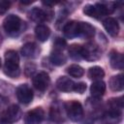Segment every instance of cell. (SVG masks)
<instances>
[{
	"label": "cell",
	"mask_w": 124,
	"mask_h": 124,
	"mask_svg": "<svg viewBox=\"0 0 124 124\" xmlns=\"http://www.w3.org/2000/svg\"><path fill=\"white\" fill-rule=\"evenodd\" d=\"M5 103H6V100H5L2 96H0V107H1L2 105H4Z\"/></svg>",
	"instance_id": "obj_29"
},
{
	"label": "cell",
	"mask_w": 124,
	"mask_h": 124,
	"mask_svg": "<svg viewBox=\"0 0 124 124\" xmlns=\"http://www.w3.org/2000/svg\"><path fill=\"white\" fill-rule=\"evenodd\" d=\"M94 36V27L88 22L78 21V37L84 39H90Z\"/></svg>",
	"instance_id": "obj_10"
},
{
	"label": "cell",
	"mask_w": 124,
	"mask_h": 124,
	"mask_svg": "<svg viewBox=\"0 0 124 124\" xmlns=\"http://www.w3.org/2000/svg\"><path fill=\"white\" fill-rule=\"evenodd\" d=\"M0 67H1V59H0Z\"/></svg>",
	"instance_id": "obj_31"
},
{
	"label": "cell",
	"mask_w": 124,
	"mask_h": 124,
	"mask_svg": "<svg viewBox=\"0 0 124 124\" xmlns=\"http://www.w3.org/2000/svg\"><path fill=\"white\" fill-rule=\"evenodd\" d=\"M35 35L39 41L46 42L50 35V29L45 24H38L35 28Z\"/></svg>",
	"instance_id": "obj_17"
},
{
	"label": "cell",
	"mask_w": 124,
	"mask_h": 124,
	"mask_svg": "<svg viewBox=\"0 0 124 124\" xmlns=\"http://www.w3.org/2000/svg\"><path fill=\"white\" fill-rule=\"evenodd\" d=\"M75 82L68 77H60L56 80V87L62 92H71L74 91Z\"/></svg>",
	"instance_id": "obj_12"
},
{
	"label": "cell",
	"mask_w": 124,
	"mask_h": 124,
	"mask_svg": "<svg viewBox=\"0 0 124 124\" xmlns=\"http://www.w3.org/2000/svg\"><path fill=\"white\" fill-rule=\"evenodd\" d=\"M86 90V84L84 82H78V83H75V86H74V91L77 92V93H79V94H82L84 93Z\"/></svg>",
	"instance_id": "obj_27"
},
{
	"label": "cell",
	"mask_w": 124,
	"mask_h": 124,
	"mask_svg": "<svg viewBox=\"0 0 124 124\" xmlns=\"http://www.w3.org/2000/svg\"><path fill=\"white\" fill-rule=\"evenodd\" d=\"M109 61H110V66L113 69H118L122 70L124 67V61H123V55L120 52L117 51H111L109 55Z\"/></svg>",
	"instance_id": "obj_16"
},
{
	"label": "cell",
	"mask_w": 124,
	"mask_h": 124,
	"mask_svg": "<svg viewBox=\"0 0 124 124\" xmlns=\"http://www.w3.org/2000/svg\"><path fill=\"white\" fill-rule=\"evenodd\" d=\"M108 106H109V110H114V111H120V109L123 108V101L122 97L119 98H113L108 101Z\"/></svg>",
	"instance_id": "obj_25"
},
{
	"label": "cell",
	"mask_w": 124,
	"mask_h": 124,
	"mask_svg": "<svg viewBox=\"0 0 124 124\" xmlns=\"http://www.w3.org/2000/svg\"><path fill=\"white\" fill-rule=\"evenodd\" d=\"M49 117L52 121L54 122H62L63 121V115H62V112L60 110V108L56 105L52 106L50 108V111H49Z\"/></svg>",
	"instance_id": "obj_22"
},
{
	"label": "cell",
	"mask_w": 124,
	"mask_h": 124,
	"mask_svg": "<svg viewBox=\"0 0 124 124\" xmlns=\"http://www.w3.org/2000/svg\"><path fill=\"white\" fill-rule=\"evenodd\" d=\"M81 54L83 59L87 61H95L100 58L101 50L97 45L93 43H87L84 46H81Z\"/></svg>",
	"instance_id": "obj_5"
},
{
	"label": "cell",
	"mask_w": 124,
	"mask_h": 124,
	"mask_svg": "<svg viewBox=\"0 0 124 124\" xmlns=\"http://www.w3.org/2000/svg\"><path fill=\"white\" fill-rule=\"evenodd\" d=\"M103 25L106 31L112 37H115L119 32V25L115 18L113 17H107L103 20Z\"/></svg>",
	"instance_id": "obj_11"
},
{
	"label": "cell",
	"mask_w": 124,
	"mask_h": 124,
	"mask_svg": "<svg viewBox=\"0 0 124 124\" xmlns=\"http://www.w3.org/2000/svg\"><path fill=\"white\" fill-rule=\"evenodd\" d=\"M3 71L6 76L13 78H16L19 76V57L15 50L10 49L5 52V65Z\"/></svg>",
	"instance_id": "obj_2"
},
{
	"label": "cell",
	"mask_w": 124,
	"mask_h": 124,
	"mask_svg": "<svg viewBox=\"0 0 124 124\" xmlns=\"http://www.w3.org/2000/svg\"><path fill=\"white\" fill-rule=\"evenodd\" d=\"M45 118V111L42 108H35L29 110L24 116L25 124H40Z\"/></svg>",
	"instance_id": "obj_7"
},
{
	"label": "cell",
	"mask_w": 124,
	"mask_h": 124,
	"mask_svg": "<svg viewBox=\"0 0 124 124\" xmlns=\"http://www.w3.org/2000/svg\"><path fill=\"white\" fill-rule=\"evenodd\" d=\"M46 12L44 11V10H42V9H40V8H37V7H35V8H33L30 12H29V17L33 20V21H35V22H42V21H45L46 19Z\"/></svg>",
	"instance_id": "obj_19"
},
{
	"label": "cell",
	"mask_w": 124,
	"mask_h": 124,
	"mask_svg": "<svg viewBox=\"0 0 124 124\" xmlns=\"http://www.w3.org/2000/svg\"><path fill=\"white\" fill-rule=\"evenodd\" d=\"M109 87L112 91H122L124 88L123 75L119 74L111 77V78L109 79Z\"/></svg>",
	"instance_id": "obj_18"
},
{
	"label": "cell",
	"mask_w": 124,
	"mask_h": 124,
	"mask_svg": "<svg viewBox=\"0 0 124 124\" xmlns=\"http://www.w3.org/2000/svg\"><path fill=\"white\" fill-rule=\"evenodd\" d=\"M65 110L68 117L73 121H79L83 116V108L78 101H68L65 103Z\"/></svg>",
	"instance_id": "obj_3"
},
{
	"label": "cell",
	"mask_w": 124,
	"mask_h": 124,
	"mask_svg": "<svg viewBox=\"0 0 124 124\" xmlns=\"http://www.w3.org/2000/svg\"><path fill=\"white\" fill-rule=\"evenodd\" d=\"M32 82H33L34 87L37 90L45 91L49 85L50 78H49V76L46 72H40L36 76H34V78L32 79Z\"/></svg>",
	"instance_id": "obj_8"
},
{
	"label": "cell",
	"mask_w": 124,
	"mask_h": 124,
	"mask_svg": "<svg viewBox=\"0 0 124 124\" xmlns=\"http://www.w3.org/2000/svg\"><path fill=\"white\" fill-rule=\"evenodd\" d=\"M106 91V83L103 80H95L90 86V93L94 98H100Z\"/></svg>",
	"instance_id": "obj_14"
},
{
	"label": "cell",
	"mask_w": 124,
	"mask_h": 124,
	"mask_svg": "<svg viewBox=\"0 0 124 124\" xmlns=\"http://www.w3.org/2000/svg\"><path fill=\"white\" fill-rule=\"evenodd\" d=\"M68 51H69L70 56H71L73 59H75V60H80V59H82L81 46L76 45V44L71 45L70 47H69V49H68Z\"/></svg>",
	"instance_id": "obj_24"
},
{
	"label": "cell",
	"mask_w": 124,
	"mask_h": 124,
	"mask_svg": "<svg viewBox=\"0 0 124 124\" xmlns=\"http://www.w3.org/2000/svg\"><path fill=\"white\" fill-rule=\"evenodd\" d=\"M40 49L38 46L34 43H27L21 47V54L25 57L29 58H35L39 54Z\"/></svg>",
	"instance_id": "obj_13"
},
{
	"label": "cell",
	"mask_w": 124,
	"mask_h": 124,
	"mask_svg": "<svg viewBox=\"0 0 124 124\" xmlns=\"http://www.w3.org/2000/svg\"><path fill=\"white\" fill-rule=\"evenodd\" d=\"M50 60H51V62H52L54 65L60 66V65L65 64L67 58H66L65 54L62 52V50L53 49V50L51 51V54H50Z\"/></svg>",
	"instance_id": "obj_20"
},
{
	"label": "cell",
	"mask_w": 124,
	"mask_h": 124,
	"mask_svg": "<svg viewBox=\"0 0 124 124\" xmlns=\"http://www.w3.org/2000/svg\"><path fill=\"white\" fill-rule=\"evenodd\" d=\"M87 75H88V78H91V79L100 80V79H102V78H104L105 72H104V70L101 67L94 66V67H91L88 70V74Z\"/></svg>",
	"instance_id": "obj_21"
},
{
	"label": "cell",
	"mask_w": 124,
	"mask_h": 124,
	"mask_svg": "<svg viewBox=\"0 0 124 124\" xmlns=\"http://www.w3.org/2000/svg\"><path fill=\"white\" fill-rule=\"evenodd\" d=\"M11 6V2L9 1H0V14H5Z\"/></svg>",
	"instance_id": "obj_28"
},
{
	"label": "cell",
	"mask_w": 124,
	"mask_h": 124,
	"mask_svg": "<svg viewBox=\"0 0 124 124\" xmlns=\"http://www.w3.org/2000/svg\"><path fill=\"white\" fill-rule=\"evenodd\" d=\"M1 42H2V37H1V35H0V44H1Z\"/></svg>",
	"instance_id": "obj_30"
},
{
	"label": "cell",
	"mask_w": 124,
	"mask_h": 124,
	"mask_svg": "<svg viewBox=\"0 0 124 124\" xmlns=\"http://www.w3.org/2000/svg\"><path fill=\"white\" fill-rule=\"evenodd\" d=\"M115 9V3L113 2H100L95 5H86L83 8V13L91 17L100 18L106 15L111 14Z\"/></svg>",
	"instance_id": "obj_1"
},
{
	"label": "cell",
	"mask_w": 124,
	"mask_h": 124,
	"mask_svg": "<svg viewBox=\"0 0 124 124\" xmlns=\"http://www.w3.org/2000/svg\"><path fill=\"white\" fill-rule=\"evenodd\" d=\"M21 117V110L16 105H12L9 108H7L3 114H2V119L5 120L8 123H13L17 121Z\"/></svg>",
	"instance_id": "obj_9"
},
{
	"label": "cell",
	"mask_w": 124,
	"mask_h": 124,
	"mask_svg": "<svg viewBox=\"0 0 124 124\" xmlns=\"http://www.w3.org/2000/svg\"><path fill=\"white\" fill-rule=\"evenodd\" d=\"M66 41L62 38L57 37L54 42H53V49H57V50H63L66 47Z\"/></svg>",
	"instance_id": "obj_26"
},
{
	"label": "cell",
	"mask_w": 124,
	"mask_h": 124,
	"mask_svg": "<svg viewBox=\"0 0 124 124\" xmlns=\"http://www.w3.org/2000/svg\"><path fill=\"white\" fill-rule=\"evenodd\" d=\"M78 21H75V20L66 23L63 27L64 35L69 39L78 37Z\"/></svg>",
	"instance_id": "obj_15"
},
{
	"label": "cell",
	"mask_w": 124,
	"mask_h": 124,
	"mask_svg": "<svg viewBox=\"0 0 124 124\" xmlns=\"http://www.w3.org/2000/svg\"><path fill=\"white\" fill-rule=\"evenodd\" d=\"M16 95L17 100L21 104H24V105L29 104L33 99V91L31 87L26 83L20 84L19 86H17Z\"/></svg>",
	"instance_id": "obj_6"
},
{
	"label": "cell",
	"mask_w": 124,
	"mask_h": 124,
	"mask_svg": "<svg viewBox=\"0 0 124 124\" xmlns=\"http://www.w3.org/2000/svg\"><path fill=\"white\" fill-rule=\"evenodd\" d=\"M21 24H22L21 19L19 18V16L16 15H9L8 16L5 17L3 21V27L5 31L11 35H14L19 32L21 28Z\"/></svg>",
	"instance_id": "obj_4"
},
{
	"label": "cell",
	"mask_w": 124,
	"mask_h": 124,
	"mask_svg": "<svg viewBox=\"0 0 124 124\" xmlns=\"http://www.w3.org/2000/svg\"><path fill=\"white\" fill-rule=\"evenodd\" d=\"M67 73H68L71 77H74V78H80V77L83 76L84 70H83V68L80 67L79 65L73 64V65H70V66L67 68Z\"/></svg>",
	"instance_id": "obj_23"
}]
</instances>
